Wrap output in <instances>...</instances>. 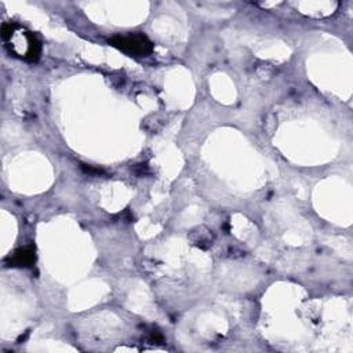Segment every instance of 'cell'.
Returning a JSON list of instances; mask_svg holds the SVG:
<instances>
[{
    "label": "cell",
    "mask_w": 353,
    "mask_h": 353,
    "mask_svg": "<svg viewBox=\"0 0 353 353\" xmlns=\"http://www.w3.org/2000/svg\"><path fill=\"white\" fill-rule=\"evenodd\" d=\"M1 37L8 50L18 58L28 62H36L41 52V43L37 36L17 22H4Z\"/></svg>",
    "instance_id": "1"
},
{
    "label": "cell",
    "mask_w": 353,
    "mask_h": 353,
    "mask_svg": "<svg viewBox=\"0 0 353 353\" xmlns=\"http://www.w3.org/2000/svg\"><path fill=\"white\" fill-rule=\"evenodd\" d=\"M109 44L131 57H148L153 51V43L143 33H130L109 39Z\"/></svg>",
    "instance_id": "2"
},
{
    "label": "cell",
    "mask_w": 353,
    "mask_h": 353,
    "mask_svg": "<svg viewBox=\"0 0 353 353\" xmlns=\"http://www.w3.org/2000/svg\"><path fill=\"white\" fill-rule=\"evenodd\" d=\"M36 261V252L34 247L28 245L23 248L17 250L12 256H10L8 266H17V268H29Z\"/></svg>",
    "instance_id": "3"
}]
</instances>
